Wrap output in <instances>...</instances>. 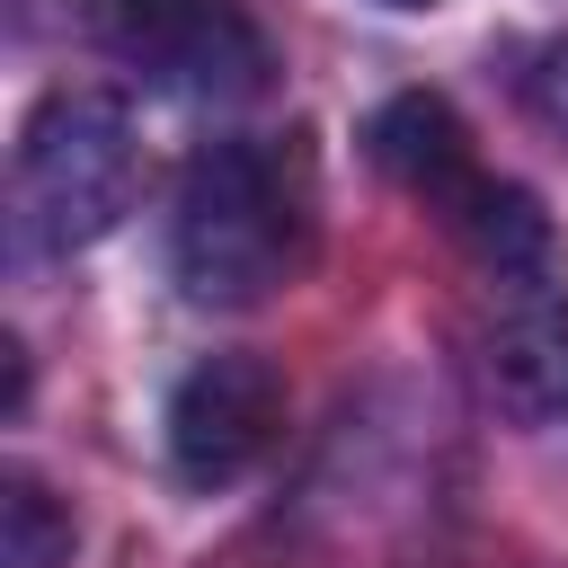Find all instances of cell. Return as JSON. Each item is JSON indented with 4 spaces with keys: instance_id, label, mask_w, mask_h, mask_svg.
I'll use <instances>...</instances> for the list:
<instances>
[{
    "instance_id": "6da1fadb",
    "label": "cell",
    "mask_w": 568,
    "mask_h": 568,
    "mask_svg": "<svg viewBox=\"0 0 568 568\" xmlns=\"http://www.w3.org/2000/svg\"><path fill=\"white\" fill-rule=\"evenodd\" d=\"M311 248V160L293 142H204L178 178L169 213V266L186 302L204 311H248L266 302Z\"/></svg>"
},
{
    "instance_id": "52a82bcc",
    "label": "cell",
    "mask_w": 568,
    "mask_h": 568,
    "mask_svg": "<svg viewBox=\"0 0 568 568\" xmlns=\"http://www.w3.org/2000/svg\"><path fill=\"white\" fill-rule=\"evenodd\" d=\"M62 559H71V515L27 470H9V488H0V568H62Z\"/></svg>"
},
{
    "instance_id": "7a4b0ae2",
    "label": "cell",
    "mask_w": 568,
    "mask_h": 568,
    "mask_svg": "<svg viewBox=\"0 0 568 568\" xmlns=\"http://www.w3.org/2000/svg\"><path fill=\"white\" fill-rule=\"evenodd\" d=\"M373 151H382V169L426 213H444L462 231V248L488 266V284L497 275H550V222H541V204L524 186H506V178L479 169L470 133H462V115L444 98H426V89L390 98L373 115Z\"/></svg>"
},
{
    "instance_id": "ba28073f",
    "label": "cell",
    "mask_w": 568,
    "mask_h": 568,
    "mask_svg": "<svg viewBox=\"0 0 568 568\" xmlns=\"http://www.w3.org/2000/svg\"><path fill=\"white\" fill-rule=\"evenodd\" d=\"M524 98H532V115H541V124H559V133H568V36H550V44L524 62Z\"/></svg>"
},
{
    "instance_id": "277c9868",
    "label": "cell",
    "mask_w": 568,
    "mask_h": 568,
    "mask_svg": "<svg viewBox=\"0 0 568 568\" xmlns=\"http://www.w3.org/2000/svg\"><path fill=\"white\" fill-rule=\"evenodd\" d=\"M106 44L124 71H142L169 98H257L275 53L266 27L240 0H106Z\"/></svg>"
},
{
    "instance_id": "8992f818",
    "label": "cell",
    "mask_w": 568,
    "mask_h": 568,
    "mask_svg": "<svg viewBox=\"0 0 568 568\" xmlns=\"http://www.w3.org/2000/svg\"><path fill=\"white\" fill-rule=\"evenodd\" d=\"M479 382L515 426L568 417V293L550 275H506L479 328Z\"/></svg>"
},
{
    "instance_id": "3957f363",
    "label": "cell",
    "mask_w": 568,
    "mask_h": 568,
    "mask_svg": "<svg viewBox=\"0 0 568 568\" xmlns=\"http://www.w3.org/2000/svg\"><path fill=\"white\" fill-rule=\"evenodd\" d=\"M133 204V133L115 98L53 89L18 133V231L36 248H89Z\"/></svg>"
},
{
    "instance_id": "5b68a950",
    "label": "cell",
    "mask_w": 568,
    "mask_h": 568,
    "mask_svg": "<svg viewBox=\"0 0 568 568\" xmlns=\"http://www.w3.org/2000/svg\"><path fill=\"white\" fill-rule=\"evenodd\" d=\"M284 426V382L257 355H204L169 390V462L186 488H231Z\"/></svg>"
},
{
    "instance_id": "9c48e42d",
    "label": "cell",
    "mask_w": 568,
    "mask_h": 568,
    "mask_svg": "<svg viewBox=\"0 0 568 568\" xmlns=\"http://www.w3.org/2000/svg\"><path fill=\"white\" fill-rule=\"evenodd\" d=\"M390 9H435V0H390Z\"/></svg>"
}]
</instances>
